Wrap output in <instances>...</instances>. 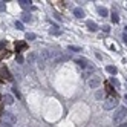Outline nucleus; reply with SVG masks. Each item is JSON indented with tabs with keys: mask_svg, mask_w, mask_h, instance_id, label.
Segmentation results:
<instances>
[{
	"mask_svg": "<svg viewBox=\"0 0 127 127\" xmlns=\"http://www.w3.org/2000/svg\"><path fill=\"white\" fill-rule=\"evenodd\" d=\"M127 118V109L126 107H120L118 110L115 112V115H113V121H115V124H123L124 123V120Z\"/></svg>",
	"mask_w": 127,
	"mask_h": 127,
	"instance_id": "f257e3e1",
	"label": "nucleus"
},
{
	"mask_svg": "<svg viewBox=\"0 0 127 127\" xmlns=\"http://www.w3.org/2000/svg\"><path fill=\"white\" fill-rule=\"evenodd\" d=\"M116 106H118V99L116 98H107L104 101V104H103V107L106 110H112V109H115Z\"/></svg>",
	"mask_w": 127,
	"mask_h": 127,
	"instance_id": "f03ea898",
	"label": "nucleus"
},
{
	"mask_svg": "<svg viewBox=\"0 0 127 127\" xmlns=\"http://www.w3.org/2000/svg\"><path fill=\"white\" fill-rule=\"evenodd\" d=\"M87 84H89V87L90 89H96L99 84H101V78H99V77H90L89 78V81H87Z\"/></svg>",
	"mask_w": 127,
	"mask_h": 127,
	"instance_id": "7ed1b4c3",
	"label": "nucleus"
},
{
	"mask_svg": "<svg viewBox=\"0 0 127 127\" xmlns=\"http://www.w3.org/2000/svg\"><path fill=\"white\" fill-rule=\"evenodd\" d=\"M2 116H3V120H5V123H9V124H14V123H17V118L11 113V112H2Z\"/></svg>",
	"mask_w": 127,
	"mask_h": 127,
	"instance_id": "20e7f679",
	"label": "nucleus"
},
{
	"mask_svg": "<svg viewBox=\"0 0 127 127\" xmlns=\"http://www.w3.org/2000/svg\"><path fill=\"white\" fill-rule=\"evenodd\" d=\"M0 78L2 80H12V77L9 75V72H8L6 67H0Z\"/></svg>",
	"mask_w": 127,
	"mask_h": 127,
	"instance_id": "39448f33",
	"label": "nucleus"
},
{
	"mask_svg": "<svg viewBox=\"0 0 127 127\" xmlns=\"http://www.w3.org/2000/svg\"><path fill=\"white\" fill-rule=\"evenodd\" d=\"M75 63H77L80 67H87V66L90 64V63H89L86 58H77V60H75Z\"/></svg>",
	"mask_w": 127,
	"mask_h": 127,
	"instance_id": "423d86ee",
	"label": "nucleus"
},
{
	"mask_svg": "<svg viewBox=\"0 0 127 127\" xmlns=\"http://www.w3.org/2000/svg\"><path fill=\"white\" fill-rule=\"evenodd\" d=\"M3 103H5V104H8V106L14 104V96H12V95H8V94H6V95L3 96Z\"/></svg>",
	"mask_w": 127,
	"mask_h": 127,
	"instance_id": "0eeeda50",
	"label": "nucleus"
},
{
	"mask_svg": "<svg viewBox=\"0 0 127 127\" xmlns=\"http://www.w3.org/2000/svg\"><path fill=\"white\" fill-rule=\"evenodd\" d=\"M74 15L77 17V19H83V17H84V11L81 9V8H75V9H74Z\"/></svg>",
	"mask_w": 127,
	"mask_h": 127,
	"instance_id": "6e6552de",
	"label": "nucleus"
},
{
	"mask_svg": "<svg viewBox=\"0 0 127 127\" xmlns=\"http://www.w3.org/2000/svg\"><path fill=\"white\" fill-rule=\"evenodd\" d=\"M87 29L89 31H92V32H95V31H98V26H96V23L95 22H87Z\"/></svg>",
	"mask_w": 127,
	"mask_h": 127,
	"instance_id": "1a4fd4ad",
	"label": "nucleus"
},
{
	"mask_svg": "<svg viewBox=\"0 0 127 127\" xmlns=\"http://www.w3.org/2000/svg\"><path fill=\"white\" fill-rule=\"evenodd\" d=\"M98 14L101 15V17H107V14H109L107 8H104V6H99V8H98Z\"/></svg>",
	"mask_w": 127,
	"mask_h": 127,
	"instance_id": "9d476101",
	"label": "nucleus"
},
{
	"mask_svg": "<svg viewBox=\"0 0 127 127\" xmlns=\"http://www.w3.org/2000/svg\"><path fill=\"white\" fill-rule=\"evenodd\" d=\"M106 70H107V72H109V74H112V75H113V77H115V75H116V72H118V69H116V67H115V66H107V67H106Z\"/></svg>",
	"mask_w": 127,
	"mask_h": 127,
	"instance_id": "9b49d317",
	"label": "nucleus"
},
{
	"mask_svg": "<svg viewBox=\"0 0 127 127\" xmlns=\"http://www.w3.org/2000/svg\"><path fill=\"white\" fill-rule=\"evenodd\" d=\"M51 34H55V35H58V34H61V31L58 29V26L57 25H54L52 28H51Z\"/></svg>",
	"mask_w": 127,
	"mask_h": 127,
	"instance_id": "f8f14e48",
	"label": "nucleus"
},
{
	"mask_svg": "<svg viewBox=\"0 0 127 127\" xmlns=\"http://www.w3.org/2000/svg\"><path fill=\"white\" fill-rule=\"evenodd\" d=\"M19 3H20V6H23V8H28V6L31 5V0H19Z\"/></svg>",
	"mask_w": 127,
	"mask_h": 127,
	"instance_id": "ddd939ff",
	"label": "nucleus"
},
{
	"mask_svg": "<svg viewBox=\"0 0 127 127\" xmlns=\"http://www.w3.org/2000/svg\"><path fill=\"white\" fill-rule=\"evenodd\" d=\"M110 84H113L115 87H120V81H118L115 77H110Z\"/></svg>",
	"mask_w": 127,
	"mask_h": 127,
	"instance_id": "4468645a",
	"label": "nucleus"
},
{
	"mask_svg": "<svg viewBox=\"0 0 127 127\" xmlns=\"http://www.w3.org/2000/svg\"><path fill=\"white\" fill-rule=\"evenodd\" d=\"M15 49H17V52H20V49H26V43H19V44H15Z\"/></svg>",
	"mask_w": 127,
	"mask_h": 127,
	"instance_id": "2eb2a0df",
	"label": "nucleus"
},
{
	"mask_svg": "<svg viewBox=\"0 0 127 127\" xmlns=\"http://www.w3.org/2000/svg\"><path fill=\"white\" fill-rule=\"evenodd\" d=\"M35 38H37V35H35V34H32V32L26 34V40H35Z\"/></svg>",
	"mask_w": 127,
	"mask_h": 127,
	"instance_id": "dca6fc26",
	"label": "nucleus"
},
{
	"mask_svg": "<svg viewBox=\"0 0 127 127\" xmlns=\"http://www.w3.org/2000/svg\"><path fill=\"white\" fill-rule=\"evenodd\" d=\"M15 28L19 29V31H23V29H25V28H23V23H22V22H15Z\"/></svg>",
	"mask_w": 127,
	"mask_h": 127,
	"instance_id": "f3484780",
	"label": "nucleus"
},
{
	"mask_svg": "<svg viewBox=\"0 0 127 127\" xmlns=\"http://www.w3.org/2000/svg\"><path fill=\"white\" fill-rule=\"evenodd\" d=\"M67 49H69V51H74V52H80V51H81V48H78V46H69Z\"/></svg>",
	"mask_w": 127,
	"mask_h": 127,
	"instance_id": "a211bd4d",
	"label": "nucleus"
},
{
	"mask_svg": "<svg viewBox=\"0 0 127 127\" xmlns=\"http://www.w3.org/2000/svg\"><path fill=\"white\" fill-rule=\"evenodd\" d=\"M112 22H113V23H118V22H120V17H118L115 12L112 14Z\"/></svg>",
	"mask_w": 127,
	"mask_h": 127,
	"instance_id": "6ab92c4d",
	"label": "nucleus"
},
{
	"mask_svg": "<svg viewBox=\"0 0 127 127\" xmlns=\"http://www.w3.org/2000/svg\"><path fill=\"white\" fill-rule=\"evenodd\" d=\"M22 20H23V22H29L31 17H29L28 14H22Z\"/></svg>",
	"mask_w": 127,
	"mask_h": 127,
	"instance_id": "aec40b11",
	"label": "nucleus"
},
{
	"mask_svg": "<svg viewBox=\"0 0 127 127\" xmlns=\"http://www.w3.org/2000/svg\"><path fill=\"white\" fill-rule=\"evenodd\" d=\"M15 60H17V63H23V57L20 55V54H17V57H15Z\"/></svg>",
	"mask_w": 127,
	"mask_h": 127,
	"instance_id": "412c9836",
	"label": "nucleus"
},
{
	"mask_svg": "<svg viewBox=\"0 0 127 127\" xmlns=\"http://www.w3.org/2000/svg\"><path fill=\"white\" fill-rule=\"evenodd\" d=\"M0 127H12V124H9V123H0Z\"/></svg>",
	"mask_w": 127,
	"mask_h": 127,
	"instance_id": "4be33fe9",
	"label": "nucleus"
},
{
	"mask_svg": "<svg viewBox=\"0 0 127 127\" xmlns=\"http://www.w3.org/2000/svg\"><path fill=\"white\" fill-rule=\"evenodd\" d=\"M12 92L17 95V98H20V94H19V90H17V87H12Z\"/></svg>",
	"mask_w": 127,
	"mask_h": 127,
	"instance_id": "5701e85b",
	"label": "nucleus"
},
{
	"mask_svg": "<svg viewBox=\"0 0 127 127\" xmlns=\"http://www.w3.org/2000/svg\"><path fill=\"white\" fill-rule=\"evenodd\" d=\"M0 11H5V3L0 2Z\"/></svg>",
	"mask_w": 127,
	"mask_h": 127,
	"instance_id": "b1692460",
	"label": "nucleus"
},
{
	"mask_svg": "<svg viewBox=\"0 0 127 127\" xmlns=\"http://www.w3.org/2000/svg\"><path fill=\"white\" fill-rule=\"evenodd\" d=\"M103 31L104 32H109V31H110V28H109V26H103Z\"/></svg>",
	"mask_w": 127,
	"mask_h": 127,
	"instance_id": "393cba45",
	"label": "nucleus"
},
{
	"mask_svg": "<svg viewBox=\"0 0 127 127\" xmlns=\"http://www.w3.org/2000/svg\"><path fill=\"white\" fill-rule=\"evenodd\" d=\"M103 95H104L103 92H96V98H103Z\"/></svg>",
	"mask_w": 127,
	"mask_h": 127,
	"instance_id": "a878e982",
	"label": "nucleus"
},
{
	"mask_svg": "<svg viewBox=\"0 0 127 127\" xmlns=\"http://www.w3.org/2000/svg\"><path fill=\"white\" fill-rule=\"evenodd\" d=\"M123 41L127 44V34H124V35H123Z\"/></svg>",
	"mask_w": 127,
	"mask_h": 127,
	"instance_id": "bb28decb",
	"label": "nucleus"
},
{
	"mask_svg": "<svg viewBox=\"0 0 127 127\" xmlns=\"http://www.w3.org/2000/svg\"><path fill=\"white\" fill-rule=\"evenodd\" d=\"M5 48V41H0V49H3Z\"/></svg>",
	"mask_w": 127,
	"mask_h": 127,
	"instance_id": "cd10ccee",
	"label": "nucleus"
},
{
	"mask_svg": "<svg viewBox=\"0 0 127 127\" xmlns=\"http://www.w3.org/2000/svg\"><path fill=\"white\" fill-rule=\"evenodd\" d=\"M120 127H127V121H124L123 124H120Z\"/></svg>",
	"mask_w": 127,
	"mask_h": 127,
	"instance_id": "c85d7f7f",
	"label": "nucleus"
},
{
	"mask_svg": "<svg viewBox=\"0 0 127 127\" xmlns=\"http://www.w3.org/2000/svg\"><path fill=\"white\" fill-rule=\"evenodd\" d=\"M2 101H3V98H2V95H0V104H2Z\"/></svg>",
	"mask_w": 127,
	"mask_h": 127,
	"instance_id": "c756f323",
	"label": "nucleus"
},
{
	"mask_svg": "<svg viewBox=\"0 0 127 127\" xmlns=\"http://www.w3.org/2000/svg\"><path fill=\"white\" fill-rule=\"evenodd\" d=\"M124 99H126V101H127V94H126V95H124Z\"/></svg>",
	"mask_w": 127,
	"mask_h": 127,
	"instance_id": "7c9ffc66",
	"label": "nucleus"
},
{
	"mask_svg": "<svg viewBox=\"0 0 127 127\" xmlns=\"http://www.w3.org/2000/svg\"><path fill=\"white\" fill-rule=\"evenodd\" d=\"M126 34H127V26H126Z\"/></svg>",
	"mask_w": 127,
	"mask_h": 127,
	"instance_id": "2f4dec72",
	"label": "nucleus"
},
{
	"mask_svg": "<svg viewBox=\"0 0 127 127\" xmlns=\"http://www.w3.org/2000/svg\"><path fill=\"white\" fill-rule=\"evenodd\" d=\"M126 78H127V77H126Z\"/></svg>",
	"mask_w": 127,
	"mask_h": 127,
	"instance_id": "473e14b6",
	"label": "nucleus"
}]
</instances>
